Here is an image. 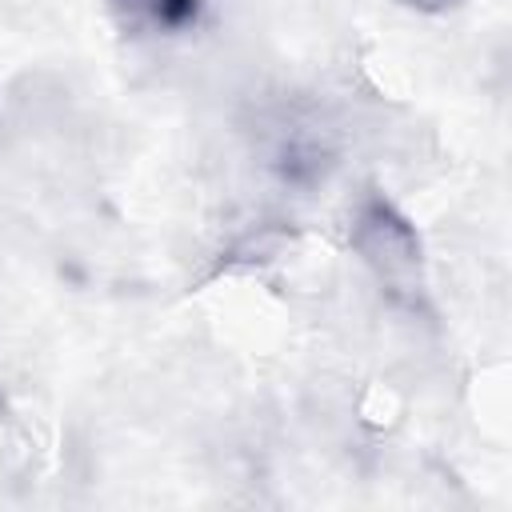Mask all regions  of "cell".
<instances>
[{
	"mask_svg": "<svg viewBox=\"0 0 512 512\" xmlns=\"http://www.w3.org/2000/svg\"><path fill=\"white\" fill-rule=\"evenodd\" d=\"M396 4H404V8H412V12H424V16H440V12L456 8L460 0H396Z\"/></svg>",
	"mask_w": 512,
	"mask_h": 512,
	"instance_id": "obj_3",
	"label": "cell"
},
{
	"mask_svg": "<svg viewBox=\"0 0 512 512\" xmlns=\"http://www.w3.org/2000/svg\"><path fill=\"white\" fill-rule=\"evenodd\" d=\"M352 252L364 260V268L380 280V288L396 300H416L424 288V248L416 224L384 196L364 192V200L352 212L348 228Z\"/></svg>",
	"mask_w": 512,
	"mask_h": 512,
	"instance_id": "obj_1",
	"label": "cell"
},
{
	"mask_svg": "<svg viewBox=\"0 0 512 512\" xmlns=\"http://www.w3.org/2000/svg\"><path fill=\"white\" fill-rule=\"evenodd\" d=\"M124 28L144 36H184L204 20L208 0H108Z\"/></svg>",
	"mask_w": 512,
	"mask_h": 512,
	"instance_id": "obj_2",
	"label": "cell"
}]
</instances>
